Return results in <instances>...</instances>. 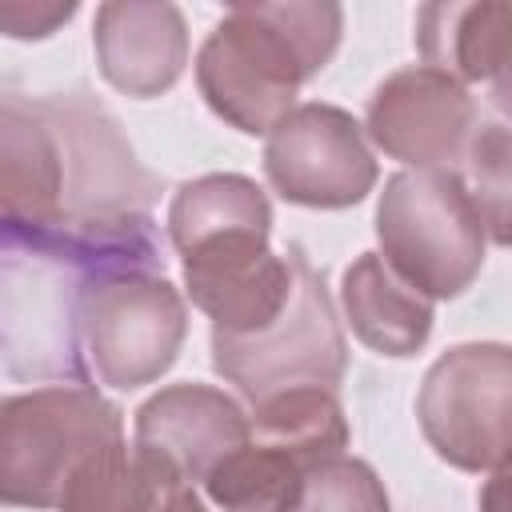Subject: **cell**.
Returning a JSON list of instances; mask_svg holds the SVG:
<instances>
[{
	"label": "cell",
	"mask_w": 512,
	"mask_h": 512,
	"mask_svg": "<svg viewBox=\"0 0 512 512\" xmlns=\"http://www.w3.org/2000/svg\"><path fill=\"white\" fill-rule=\"evenodd\" d=\"M156 176L88 96H0V240L104 264L152 260Z\"/></svg>",
	"instance_id": "1"
},
{
	"label": "cell",
	"mask_w": 512,
	"mask_h": 512,
	"mask_svg": "<svg viewBox=\"0 0 512 512\" xmlns=\"http://www.w3.org/2000/svg\"><path fill=\"white\" fill-rule=\"evenodd\" d=\"M272 204L240 172H208L176 188L168 240L184 264L188 300L212 320V336H252L268 328L296 276V248L272 252Z\"/></svg>",
	"instance_id": "2"
},
{
	"label": "cell",
	"mask_w": 512,
	"mask_h": 512,
	"mask_svg": "<svg viewBox=\"0 0 512 512\" xmlns=\"http://www.w3.org/2000/svg\"><path fill=\"white\" fill-rule=\"evenodd\" d=\"M340 36L344 8L332 0L236 4L196 52L200 96L236 132L268 136L336 56Z\"/></svg>",
	"instance_id": "3"
},
{
	"label": "cell",
	"mask_w": 512,
	"mask_h": 512,
	"mask_svg": "<svg viewBox=\"0 0 512 512\" xmlns=\"http://www.w3.org/2000/svg\"><path fill=\"white\" fill-rule=\"evenodd\" d=\"M380 260L428 300H452L484 268L488 224L452 168H404L376 200Z\"/></svg>",
	"instance_id": "4"
},
{
	"label": "cell",
	"mask_w": 512,
	"mask_h": 512,
	"mask_svg": "<svg viewBox=\"0 0 512 512\" xmlns=\"http://www.w3.org/2000/svg\"><path fill=\"white\" fill-rule=\"evenodd\" d=\"M348 420L328 388H292L252 404L248 436L208 476L220 512H288L304 480L348 448Z\"/></svg>",
	"instance_id": "5"
},
{
	"label": "cell",
	"mask_w": 512,
	"mask_h": 512,
	"mask_svg": "<svg viewBox=\"0 0 512 512\" xmlns=\"http://www.w3.org/2000/svg\"><path fill=\"white\" fill-rule=\"evenodd\" d=\"M124 436V412L84 384L0 396V508H56L72 468Z\"/></svg>",
	"instance_id": "6"
},
{
	"label": "cell",
	"mask_w": 512,
	"mask_h": 512,
	"mask_svg": "<svg viewBox=\"0 0 512 512\" xmlns=\"http://www.w3.org/2000/svg\"><path fill=\"white\" fill-rule=\"evenodd\" d=\"M296 276L284 312L252 336H212V368L248 404L292 388L336 392L348 368V344L324 276L296 248Z\"/></svg>",
	"instance_id": "7"
},
{
	"label": "cell",
	"mask_w": 512,
	"mask_h": 512,
	"mask_svg": "<svg viewBox=\"0 0 512 512\" xmlns=\"http://www.w3.org/2000/svg\"><path fill=\"white\" fill-rule=\"evenodd\" d=\"M76 324L96 380L132 392L176 364L188 336V308L172 280L124 268L100 272L80 288Z\"/></svg>",
	"instance_id": "8"
},
{
	"label": "cell",
	"mask_w": 512,
	"mask_h": 512,
	"mask_svg": "<svg viewBox=\"0 0 512 512\" xmlns=\"http://www.w3.org/2000/svg\"><path fill=\"white\" fill-rule=\"evenodd\" d=\"M512 416V352L496 340L456 344L424 372L416 420L440 460L460 472H504Z\"/></svg>",
	"instance_id": "9"
},
{
	"label": "cell",
	"mask_w": 512,
	"mask_h": 512,
	"mask_svg": "<svg viewBox=\"0 0 512 512\" xmlns=\"http://www.w3.org/2000/svg\"><path fill=\"white\" fill-rule=\"evenodd\" d=\"M268 184L300 208H352L376 180V156L352 112L336 104H296L264 140Z\"/></svg>",
	"instance_id": "10"
},
{
	"label": "cell",
	"mask_w": 512,
	"mask_h": 512,
	"mask_svg": "<svg viewBox=\"0 0 512 512\" xmlns=\"http://www.w3.org/2000/svg\"><path fill=\"white\" fill-rule=\"evenodd\" d=\"M248 436V412L212 384H168L136 408L132 456L160 492L204 484V476Z\"/></svg>",
	"instance_id": "11"
},
{
	"label": "cell",
	"mask_w": 512,
	"mask_h": 512,
	"mask_svg": "<svg viewBox=\"0 0 512 512\" xmlns=\"http://www.w3.org/2000/svg\"><path fill=\"white\" fill-rule=\"evenodd\" d=\"M480 124L476 96L440 68L408 64L376 84L364 136L408 168H452Z\"/></svg>",
	"instance_id": "12"
},
{
	"label": "cell",
	"mask_w": 512,
	"mask_h": 512,
	"mask_svg": "<svg viewBox=\"0 0 512 512\" xmlns=\"http://www.w3.org/2000/svg\"><path fill=\"white\" fill-rule=\"evenodd\" d=\"M100 76L136 100L164 96L188 64V24L168 0H108L92 20Z\"/></svg>",
	"instance_id": "13"
},
{
	"label": "cell",
	"mask_w": 512,
	"mask_h": 512,
	"mask_svg": "<svg viewBox=\"0 0 512 512\" xmlns=\"http://www.w3.org/2000/svg\"><path fill=\"white\" fill-rule=\"evenodd\" d=\"M508 24L512 8L504 0L476 4H424L416 12V48L428 68L452 80L488 84L492 100L504 108L508 96Z\"/></svg>",
	"instance_id": "14"
},
{
	"label": "cell",
	"mask_w": 512,
	"mask_h": 512,
	"mask_svg": "<svg viewBox=\"0 0 512 512\" xmlns=\"http://www.w3.org/2000/svg\"><path fill=\"white\" fill-rule=\"evenodd\" d=\"M340 308L360 344L380 356H416L432 336V300L404 284L380 252L356 256L340 276Z\"/></svg>",
	"instance_id": "15"
},
{
	"label": "cell",
	"mask_w": 512,
	"mask_h": 512,
	"mask_svg": "<svg viewBox=\"0 0 512 512\" xmlns=\"http://www.w3.org/2000/svg\"><path fill=\"white\" fill-rule=\"evenodd\" d=\"M164 492L128 452L124 436L92 448L60 492V512H160Z\"/></svg>",
	"instance_id": "16"
},
{
	"label": "cell",
	"mask_w": 512,
	"mask_h": 512,
	"mask_svg": "<svg viewBox=\"0 0 512 512\" xmlns=\"http://www.w3.org/2000/svg\"><path fill=\"white\" fill-rule=\"evenodd\" d=\"M452 172L476 200L488 224V240L508 244V128L504 120H492V124L480 120L460 156V168Z\"/></svg>",
	"instance_id": "17"
},
{
	"label": "cell",
	"mask_w": 512,
	"mask_h": 512,
	"mask_svg": "<svg viewBox=\"0 0 512 512\" xmlns=\"http://www.w3.org/2000/svg\"><path fill=\"white\" fill-rule=\"evenodd\" d=\"M288 512H392V500L368 460L340 452L304 480Z\"/></svg>",
	"instance_id": "18"
},
{
	"label": "cell",
	"mask_w": 512,
	"mask_h": 512,
	"mask_svg": "<svg viewBox=\"0 0 512 512\" xmlns=\"http://www.w3.org/2000/svg\"><path fill=\"white\" fill-rule=\"evenodd\" d=\"M76 16V4H28V0H0V36L12 40H48Z\"/></svg>",
	"instance_id": "19"
},
{
	"label": "cell",
	"mask_w": 512,
	"mask_h": 512,
	"mask_svg": "<svg viewBox=\"0 0 512 512\" xmlns=\"http://www.w3.org/2000/svg\"><path fill=\"white\" fill-rule=\"evenodd\" d=\"M160 512H208V508L196 496V488H172V492H164Z\"/></svg>",
	"instance_id": "20"
}]
</instances>
